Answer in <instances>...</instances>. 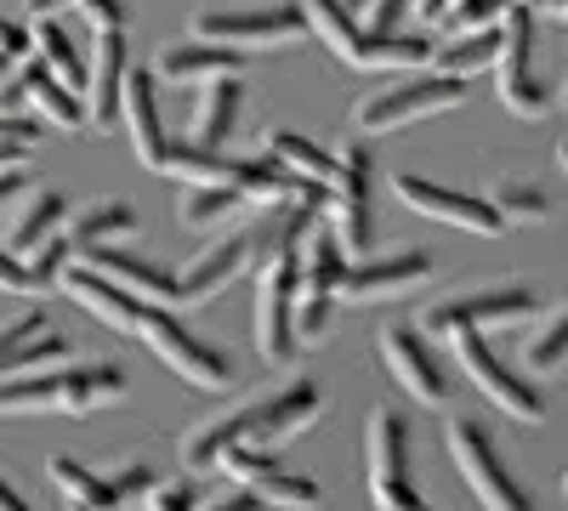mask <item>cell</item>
I'll return each instance as SVG.
<instances>
[{
  "mask_svg": "<svg viewBox=\"0 0 568 511\" xmlns=\"http://www.w3.org/2000/svg\"><path fill=\"white\" fill-rule=\"evenodd\" d=\"M307 34H318L329 52L353 69H426L433 63V40L426 34H369L342 0H296Z\"/></svg>",
  "mask_w": 568,
  "mask_h": 511,
  "instance_id": "obj_1",
  "label": "cell"
},
{
  "mask_svg": "<svg viewBox=\"0 0 568 511\" xmlns=\"http://www.w3.org/2000/svg\"><path fill=\"white\" fill-rule=\"evenodd\" d=\"M466 103V80L455 74H409L398 85H375L364 91V98L353 103V131L364 136H387V131H404L415 120H433L444 109H460Z\"/></svg>",
  "mask_w": 568,
  "mask_h": 511,
  "instance_id": "obj_2",
  "label": "cell"
},
{
  "mask_svg": "<svg viewBox=\"0 0 568 511\" xmlns=\"http://www.w3.org/2000/svg\"><path fill=\"white\" fill-rule=\"evenodd\" d=\"M136 341L149 347V352L171 369V376H182L187 387H200V392H227V387H233V358H227L222 347L200 341L171 307H154V302L142 307Z\"/></svg>",
  "mask_w": 568,
  "mask_h": 511,
  "instance_id": "obj_3",
  "label": "cell"
},
{
  "mask_svg": "<svg viewBox=\"0 0 568 511\" xmlns=\"http://www.w3.org/2000/svg\"><path fill=\"white\" fill-rule=\"evenodd\" d=\"M444 443L455 454L466 489L484 500V511H535V494L517 483V472L500 460V449H495V438H489V427L478 421V415H449Z\"/></svg>",
  "mask_w": 568,
  "mask_h": 511,
  "instance_id": "obj_4",
  "label": "cell"
},
{
  "mask_svg": "<svg viewBox=\"0 0 568 511\" xmlns=\"http://www.w3.org/2000/svg\"><path fill=\"white\" fill-rule=\"evenodd\" d=\"M529 313H540V296L529 285H489V290H460L444 296L433 307H420L415 330L426 341H455L460 330H506V324H524Z\"/></svg>",
  "mask_w": 568,
  "mask_h": 511,
  "instance_id": "obj_5",
  "label": "cell"
},
{
  "mask_svg": "<svg viewBox=\"0 0 568 511\" xmlns=\"http://www.w3.org/2000/svg\"><path fill=\"white\" fill-rule=\"evenodd\" d=\"M296 290H302L296 251H284L267 267H256V352L273 369L296 364V347H302L296 341Z\"/></svg>",
  "mask_w": 568,
  "mask_h": 511,
  "instance_id": "obj_6",
  "label": "cell"
},
{
  "mask_svg": "<svg viewBox=\"0 0 568 511\" xmlns=\"http://www.w3.org/2000/svg\"><path fill=\"white\" fill-rule=\"evenodd\" d=\"M302 34H307V18H302L296 0L256 7V12H194V18H187V40L227 45V52H256V45H296Z\"/></svg>",
  "mask_w": 568,
  "mask_h": 511,
  "instance_id": "obj_7",
  "label": "cell"
},
{
  "mask_svg": "<svg viewBox=\"0 0 568 511\" xmlns=\"http://www.w3.org/2000/svg\"><path fill=\"white\" fill-rule=\"evenodd\" d=\"M495 91L511 114L540 120L551 109V85L535 74V12L511 7L500 18V58H495Z\"/></svg>",
  "mask_w": 568,
  "mask_h": 511,
  "instance_id": "obj_8",
  "label": "cell"
},
{
  "mask_svg": "<svg viewBox=\"0 0 568 511\" xmlns=\"http://www.w3.org/2000/svg\"><path fill=\"white\" fill-rule=\"evenodd\" d=\"M449 347H455L460 369L471 376V387H478L495 409H506L511 421H529V427H540V421H546V398H540V387L517 376V369H511L506 358H495V352H489V341H484L478 330H460Z\"/></svg>",
  "mask_w": 568,
  "mask_h": 511,
  "instance_id": "obj_9",
  "label": "cell"
},
{
  "mask_svg": "<svg viewBox=\"0 0 568 511\" xmlns=\"http://www.w3.org/2000/svg\"><path fill=\"white\" fill-rule=\"evenodd\" d=\"M329 227H336L347 262L369 256L375 222H369V149L364 143H347L336 154V176H329Z\"/></svg>",
  "mask_w": 568,
  "mask_h": 511,
  "instance_id": "obj_10",
  "label": "cell"
},
{
  "mask_svg": "<svg viewBox=\"0 0 568 511\" xmlns=\"http://www.w3.org/2000/svg\"><path fill=\"white\" fill-rule=\"evenodd\" d=\"M375 352H382L387 376L420 403V409H444L449 403V376L438 352L426 347L420 330H409V324H382V336H375Z\"/></svg>",
  "mask_w": 568,
  "mask_h": 511,
  "instance_id": "obj_11",
  "label": "cell"
},
{
  "mask_svg": "<svg viewBox=\"0 0 568 511\" xmlns=\"http://www.w3.org/2000/svg\"><path fill=\"white\" fill-rule=\"evenodd\" d=\"M393 194H398L409 211L433 216V222H455V227H466V234H484V239L506 234V216H500L495 200H484V194L444 188V182H433V176H393Z\"/></svg>",
  "mask_w": 568,
  "mask_h": 511,
  "instance_id": "obj_12",
  "label": "cell"
},
{
  "mask_svg": "<svg viewBox=\"0 0 568 511\" xmlns=\"http://www.w3.org/2000/svg\"><path fill=\"white\" fill-rule=\"evenodd\" d=\"M438 273L433 251H393V256H364V262H347L342 267V285L336 296L342 302H387L398 290H415Z\"/></svg>",
  "mask_w": 568,
  "mask_h": 511,
  "instance_id": "obj_13",
  "label": "cell"
},
{
  "mask_svg": "<svg viewBox=\"0 0 568 511\" xmlns=\"http://www.w3.org/2000/svg\"><path fill=\"white\" fill-rule=\"evenodd\" d=\"M240 273H256V239H251V222L222 234L211 251H200L187 267H176L182 278V307H205L211 296H222Z\"/></svg>",
  "mask_w": 568,
  "mask_h": 511,
  "instance_id": "obj_14",
  "label": "cell"
},
{
  "mask_svg": "<svg viewBox=\"0 0 568 511\" xmlns=\"http://www.w3.org/2000/svg\"><path fill=\"white\" fill-rule=\"evenodd\" d=\"M120 125H125V136H131L136 160L149 165V171H165V160H171V149H176V136H171L165 120H160V85H154L149 69H131V74H125Z\"/></svg>",
  "mask_w": 568,
  "mask_h": 511,
  "instance_id": "obj_15",
  "label": "cell"
},
{
  "mask_svg": "<svg viewBox=\"0 0 568 511\" xmlns=\"http://www.w3.org/2000/svg\"><path fill=\"white\" fill-rule=\"evenodd\" d=\"M262 398H267V392H245L240 403H227V409L211 415V421H200L194 432L182 438V467H187V472H216V467H222V454H227V449H240V443L251 438Z\"/></svg>",
  "mask_w": 568,
  "mask_h": 511,
  "instance_id": "obj_16",
  "label": "cell"
},
{
  "mask_svg": "<svg viewBox=\"0 0 568 511\" xmlns=\"http://www.w3.org/2000/svg\"><path fill=\"white\" fill-rule=\"evenodd\" d=\"M318 415H324V392H318V381H284L278 392L262 398L256 427H251L245 449H273V454H278V443H284V438H296L302 427H313Z\"/></svg>",
  "mask_w": 568,
  "mask_h": 511,
  "instance_id": "obj_17",
  "label": "cell"
},
{
  "mask_svg": "<svg viewBox=\"0 0 568 511\" xmlns=\"http://www.w3.org/2000/svg\"><path fill=\"white\" fill-rule=\"evenodd\" d=\"M149 74H154V85L194 91V85H216V80L245 74V52H227V45H205V40H182V45H165Z\"/></svg>",
  "mask_w": 568,
  "mask_h": 511,
  "instance_id": "obj_18",
  "label": "cell"
},
{
  "mask_svg": "<svg viewBox=\"0 0 568 511\" xmlns=\"http://www.w3.org/2000/svg\"><path fill=\"white\" fill-rule=\"evenodd\" d=\"M125 29H109L91 40V80H85V125L114 131L120 125V98H125Z\"/></svg>",
  "mask_w": 568,
  "mask_h": 511,
  "instance_id": "obj_19",
  "label": "cell"
},
{
  "mask_svg": "<svg viewBox=\"0 0 568 511\" xmlns=\"http://www.w3.org/2000/svg\"><path fill=\"white\" fill-rule=\"evenodd\" d=\"M58 290H69L91 318H103L109 330H125V336H136V318H142V296H131V290H120L114 278H103V273H85V267H63V278H58Z\"/></svg>",
  "mask_w": 568,
  "mask_h": 511,
  "instance_id": "obj_20",
  "label": "cell"
},
{
  "mask_svg": "<svg viewBox=\"0 0 568 511\" xmlns=\"http://www.w3.org/2000/svg\"><path fill=\"white\" fill-rule=\"evenodd\" d=\"M131 234H136V211H131L125 200H91V205H80V211L63 222V239H69L74 256H80V251L120 245V239H131Z\"/></svg>",
  "mask_w": 568,
  "mask_h": 511,
  "instance_id": "obj_21",
  "label": "cell"
},
{
  "mask_svg": "<svg viewBox=\"0 0 568 511\" xmlns=\"http://www.w3.org/2000/svg\"><path fill=\"white\" fill-rule=\"evenodd\" d=\"M240 109H245V85H240V74L205 85V98H200V109H194V125H187V143L222 154V149H227V136H233V125H240Z\"/></svg>",
  "mask_w": 568,
  "mask_h": 511,
  "instance_id": "obj_22",
  "label": "cell"
},
{
  "mask_svg": "<svg viewBox=\"0 0 568 511\" xmlns=\"http://www.w3.org/2000/svg\"><path fill=\"white\" fill-rule=\"evenodd\" d=\"M364 460H369V483H398L409 478V427L398 409H375L364 427Z\"/></svg>",
  "mask_w": 568,
  "mask_h": 511,
  "instance_id": "obj_23",
  "label": "cell"
},
{
  "mask_svg": "<svg viewBox=\"0 0 568 511\" xmlns=\"http://www.w3.org/2000/svg\"><path fill=\"white\" fill-rule=\"evenodd\" d=\"M63 222H69V205H63V194H58V188H34V194L18 205V216H12L7 251L29 262L40 245H52V239L63 234Z\"/></svg>",
  "mask_w": 568,
  "mask_h": 511,
  "instance_id": "obj_24",
  "label": "cell"
},
{
  "mask_svg": "<svg viewBox=\"0 0 568 511\" xmlns=\"http://www.w3.org/2000/svg\"><path fill=\"white\" fill-rule=\"evenodd\" d=\"M18 80H23V103L34 109V120H45V125H58V131H74L80 120H85V103L74 98V91L45 69L40 58L34 63H23L18 69Z\"/></svg>",
  "mask_w": 568,
  "mask_h": 511,
  "instance_id": "obj_25",
  "label": "cell"
},
{
  "mask_svg": "<svg viewBox=\"0 0 568 511\" xmlns=\"http://www.w3.org/2000/svg\"><path fill=\"white\" fill-rule=\"evenodd\" d=\"M45 478L58 483L63 511H125L120 494L109 489V478L91 472V467H80L74 454H52V460H45Z\"/></svg>",
  "mask_w": 568,
  "mask_h": 511,
  "instance_id": "obj_26",
  "label": "cell"
},
{
  "mask_svg": "<svg viewBox=\"0 0 568 511\" xmlns=\"http://www.w3.org/2000/svg\"><path fill=\"white\" fill-rule=\"evenodd\" d=\"M29 34H34V58H40V63L52 69V74H58V80L74 91V98H80V85L91 80V58L80 52L74 29H69L63 18H45V23H34Z\"/></svg>",
  "mask_w": 568,
  "mask_h": 511,
  "instance_id": "obj_27",
  "label": "cell"
},
{
  "mask_svg": "<svg viewBox=\"0 0 568 511\" xmlns=\"http://www.w3.org/2000/svg\"><path fill=\"white\" fill-rule=\"evenodd\" d=\"M125 392V369L120 364H80V369H63V398L58 409L63 415H91Z\"/></svg>",
  "mask_w": 568,
  "mask_h": 511,
  "instance_id": "obj_28",
  "label": "cell"
},
{
  "mask_svg": "<svg viewBox=\"0 0 568 511\" xmlns=\"http://www.w3.org/2000/svg\"><path fill=\"white\" fill-rule=\"evenodd\" d=\"M262 154H273L284 171L302 176V182H324V188H329V176H336V154L318 149L313 136H302V131H267V149Z\"/></svg>",
  "mask_w": 568,
  "mask_h": 511,
  "instance_id": "obj_29",
  "label": "cell"
},
{
  "mask_svg": "<svg viewBox=\"0 0 568 511\" xmlns=\"http://www.w3.org/2000/svg\"><path fill=\"white\" fill-rule=\"evenodd\" d=\"M245 211V194L227 188V182H187L176 194V216L182 227H216V222H233Z\"/></svg>",
  "mask_w": 568,
  "mask_h": 511,
  "instance_id": "obj_30",
  "label": "cell"
},
{
  "mask_svg": "<svg viewBox=\"0 0 568 511\" xmlns=\"http://www.w3.org/2000/svg\"><path fill=\"white\" fill-rule=\"evenodd\" d=\"M500 58V29H484V34H455V40H433V63L438 74H478V69H495Z\"/></svg>",
  "mask_w": 568,
  "mask_h": 511,
  "instance_id": "obj_31",
  "label": "cell"
},
{
  "mask_svg": "<svg viewBox=\"0 0 568 511\" xmlns=\"http://www.w3.org/2000/svg\"><path fill=\"white\" fill-rule=\"evenodd\" d=\"M63 398V369H34V376L0 381V415H45Z\"/></svg>",
  "mask_w": 568,
  "mask_h": 511,
  "instance_id": "obj_32",
  "label": "cell"
},
{
  "mask_svg": "<svg viewBox=\"0 0 568 511\" xmlns=\"http://www.w3.org/2000/svg\"><path fill=\"white\" fill-rule=\"evenodd\" d=\"M251 494L262 500V505H284V511H313L318 500H324V489L313 483V478H302V472H267L262 483H251Z\"/></svg>",
  "mask_w": 568,
  "mask_h": 511,
  "instance_id": "obj_33",
  "label": "cell"
},
{
  "mask_svg": "<svg viewBox=\"0 0 568 511\" xmlns=\"http://www.w3.org/2000/svg\"><path fill=\"white\" fill-rule=\"evenodd\" d=\"M524 364L535 369V376H546V369H562V364H568V307H557V313L540 324V330L529 336Z\"/></svg>",
  "mask_w": 568,
  "mask_h": 511,
  "instance_id": "obj_34",
  "label": "cell"
},
{
  "mask_svg": "<svg viewBox=\"0 0 568 511\" xmlns=\"http://www.w3.org/2000/svg\"><path fill=\"white\" fill-rule=\"evenodd\" d=\"M495 211L506 216V227H517V222H546V216H551V200L535 188V182L506 176L500 188H495Z\"/></svg>",
  "mask_w": 568,
  "mask_h": 511,
  "instance_id": "obj_35",
  "label": "cell"
},
{
  "mask_svg": "<svg viewBox=\"0 0 568 511\" xmlns=\"http://www.w3.org/2000/svg\"><path fill=\"white\" fill-rule=\"evenodd\" d=\"M511 12V0H455L449 18H444V34H484V29H500V18Z\"/></svg>",
  "mask_w": 568,
  "mask_h": 511,
  "instance_id": "obj_36",
  "label": "cell"
},
{
  "mask_svg": "<svg viewBox=\"0 0 568 511\" xmlns=\"http://www.w3.org/2000/svg\"><path fill=\"white\" fill-rule=\"evenodd\" d=\"M74 262V251H69V239L58 234L52 245H40L34 256H29V273H34V290L45 296V290H58V278H63V267Z\"/></svg>",
  "mask_w": 568,
  "mask_h": 511,
  "instance_id": "obj_37",
  "label": "cell"
},
{
  "mask_svg": "<svg viewBox=\"0 0 568 511\" xmlns=\"http://www.w3.org/2000/svg\"><path fill=\"white\" fill-rule=\"evenodd\" d=\"M109 489L120 494V505H131V500H149V494L160 489V472L149 467V460H131V467L109 472Z\"/></svg>",
  "mask_w": 568,
  "mask_h": 511,
  "instance_id": "obj_38",
  "label": "cell"
},
{
  "mask_svg": "<svg viewBox=\"0 0 568 511\" xmlns=\"http://www.w3.org/2000/svg\"><path fill=\"white\" fill-rule=\"evenodd\" d=\"M40 336H52L45 313H23V318H12V324H0V358L23 352V347H29V341H40Z\"/></svg>",
  "mask_w": 568,
  "mask_h": 511,
  "instance_id": "obj_39",
  "label": "cell"
},
{
  "mask_svg": "<svg viewBox=\"0 0 568 511\" xmlns=\"http://www.w3.org/2000/svg\"><path fill=\"white\" fill-rule=\"evenodd\" d=\"M0 290H7V296H40V290H34L29 262H23V256H12L7 245H0Z\"/></svg>",
  "mask_w": 568,
  "mask_h": 511,
  "instance_id": "obj_40",
  "label": "cell"
},
{
  "mask_svg": "<svg viewBox=\"0 0 568 511\" xmlns=\"http://www.w3.org/2000/svg\"><path fill=\"white\" fill-rule=\"evenodd\" d=\"M80 18L98 29V34H109V29H125L131 23V12H125V0H80Z\"/></svg>",
  "mask_w": 568,
  "mask_h": 511,
  "instance_id": "obj_41",
  "label": "cell"
},
{
  "mask_svg": "<svg viewBox=\"0 0 568 511\" xmlns=\"http://www.w3.org/2000/svg\"><path fill=\"white\" fill-rule=\"evenodd\" d=\"M415 7V0H369V12L358 18L369 34H398V18Z\"/></svg>",
  "mask_w": 568,
  "mask_h": 511,
  "instance_id": "obj_42",
  "label": "cell"
},
{
  "mask_svg": "<svg viewBox=\"0 0 568 511\" xmlns=\"http://www.w3.org/2000/svg\"><path fill=\"white\" fill-rule=\"evenodd\" d=\"M40 143V120H23V114H0V149H34Z\"/></svg>",
  "mask_w": 568,
  "mask_h": 511,
  "instance_id": "obj_43",
  "label": "cell"
},
{
  "mask_svg": "<svg viewBox=\"0 0 568 511\" xmlns=\"http://www.w3.org/2000/svg\"><path fill=\"white\" fill-rule=\"evenodd\" d=\"M149 511H194V483H160L149 494Z\"/></svg>",
  "mask_w": 568,
  "mask_h": 511,
  "instance_id": "obj_44",
  "label": "cell"
},
{
  "mask_svg": "<svg viewBox=\"0 0 568 511\" xmlns=\"http://www.w3.org/2000/svg\"><path fill=\"white\" fill-rule=\"evenodd\" d=\"M29 45H34V34H29L23 23H12L7 12H0V52H12V58H23Z\"/></svg>",
  "mask_w": 568,
  "mask_h": 511,
  "instance_id": "obj_45",
  "label": "cell"
},
{
  "mask_svg": "<svg viewBox=\"0 0 568 511\" xmlns=\"http://www.w3.org/2000/svg\"><path fill=\"white\" fill-rule=\"evenodd\" d=\"M211 511H267V505H262V500H256L251 489H233V494H222V500H216Z\"/></svg>",
  "mask_w": 568,
  "mask_h": 511,
  "instance_id": "obj_46",
  "label": "cell"
},
{
  "mask_svg": "<svg viewBox=\"0 0 568 511\" xmlns=\"http://www.w3.org/2000/svg\"><path fill=\"white\" fill-rule=\"evenodd\" d=\"M63 7H80V0H23V12H29L34 23H45V18H58Z\"/></svg>",
  "mask_w": 568,
  "mask_h": 511,
  "instance_id": "obj_47",
  "label": "cell"
},
{
  "mask_svg": "<svg viewBox=\"0 0 568 511\" xmlns=\"http://www.w3.org/2000/svg\"><path fill=\"white\" fill-rule=\"evenodd\" d=\"M449 7H455V0H415V12H420L426 23H444V18H449Z\"/></svg>",
  "mask_w": 568,
  "mask_h": 511,
  "instance_id": "obj_48",
  "label": "cell"
},
{
  "mask_svg": "<svg viewBox=\"0 0 568 511\" xmlns=\"http://www.w3.org/2000/svg\"><path fill=\"white\" fill-rule=\"evenodd\" d=\"M0 511H34V505H29V500H23V494L7 483V478H0Z\"/></svg>",
  "mask_w": 568,
  "mask_h": 511,
  "instance_id": "obj_49",
  "label": "cell"
},
{
  "mask_svg": "<svg viewBox=\"0 0 568 511\" xmlns=\"http://www.w3.org/2000/svg\"><path fill=\"white\" fill-rule=\"evenodd\" d=\"M23 149H0V176H12V171H23Z\"/></svg>",
  "mask_w": 568,
  "mask_h": 511,
  "instance_id": "obj_50",
  "label": "cell"
},
{
  "mask_svg": "<svg viewBox=\"0 0 568 511\" xmlns=\"http://www.w3.org/2000/svg\"><path fill=\"white\" fill-rule=\"evenodd\" d=\"M23 194V171H12V176H0V205L7 200H18Z\"/></svg>",
  "mask_w": 568,
  "mask_h": 511,
  "instance_id": "obj_51",
  "label": "cell"
},
{
  "mask_svg": "<svg viewBox=\"0 0 568 511\" xmlns=\"http://www.w3.org/2000/svg\"><path fill=\"white\" fill-rule=\"evenodd\" d=\"M18 69H23V58H12V52H0V85H7V80H12Z\"/></svg>",
  "mask_w": 568,
  "mask_h": 511,
  "instance_id": "obj_52",
  "label": "cell"
},
{
  "mask_svg": "<svg viewBox=\"0 0 568 511\" xmlns=\"http://www.w3.org/2000/svg\"><path fill=\"white\" fill-rule=\"evenodd\" d=\"M511 7H524V12H546L551 0H511Z\"/></svg>",
  "mask_w": 568,
  "mask_h": 511,
  "instance_id": "obj_53",
  "label": "cell"
},
{
  "mask_svg": "<svg viewBox=\"0 0 568 511\" xmlns=\"http://www.w3.org/2000/svg\"><path fill=\"white\" fill-rule=\"evenodd\" d=\"M551 12H557V18L568 23V0H551Z\"/></svg>",
  "mask_w": 568,
  "mask_h": 511,
  "instance_id": "obj_54",
  "label": "cell"
},
{
  "mask_svg": "<svg viewBox=\"0 0 568 511\" xmlns=\"http://www.w3.org/2000/svg\"><path fill=\"white\" fill-rule=\"evenodd\" d=\"M557 165H562V171H568V143H562V149H557Z\"/></svg>",
  "mask_w": 568,
  "mask_h": 511,
  "instance_id": "obj_55",
  "label": "cell"
},
{
  "mask_svg": "<svg viewBox=\"0 0 568 511\" xmlns=\"http://www.w3.org/2000/svg\"><path fill=\"white\" fill-rule=\"evenodd\" d=\"M562 109H568V80H562Z\"/></svg>",
  "mask_w": 568,
  "mask_h": 511,
  "instance_id": "obj_56",
  "label": "cell"
},
{
  "mask_svg": "<svg viewBox=\"0 0 568 511\" xmlns=\"http://www.w3.org/2000/svg\"><path fill=\"white\" fill-rule=\"evenodd\" d=\"M562 494H568V478H562Z\"/></svg>",
  "mask_w": 568,
  "mask_h": 511,
  "instance_id": "obj_57",
  "label": "cell"
}]
</instances>
